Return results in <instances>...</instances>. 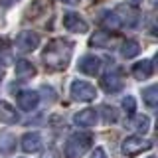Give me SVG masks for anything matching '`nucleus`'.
<instances>
[{
    "label": "nucleus",
    "instance_id": "nucleus-1",
    "mask_svg": "<svg viewBox=\"0 0 158 158\" xmlns=\"http://www.w3.org/2000/svg\"><path fill=\"white\" fill-rule=\"evenodd\" d=\"M71 52H73V44L69 42V40H53V42H49L48 48L44 49L42 57H44L46 67L53 69V71H59V69L67 67Z\"/></svg>",
    "mask_w": 158,
    "mask_h": 158
},
{
    "label": "nucleus",
    "instance_id": "nucleus-2",
    "mask_svg": "<svg viewBox=\"0 0 158 158\" xmlns=\"http://www.w3.org/2000/svg\"><path fill=\"white\" fill-rule=\"evenodd\" d=\"M93 144V135L89 132H75L67 138L65 146H63V154L65 158H79L91 148Z\"/></svg>",
    "mask_w": 158,
    "mask_h": 158
},
{
    "label": "nucleus",
    "instance_id": "nucleus-3",
    "mask_svg": "<svg viewBox=\"0 0 158 158\" xmlns=\"http://www.w3.org/2000/svg\"><path fill=\"white\" fill-rule=\"evenodd\" d=\"M95 95H97V91H95V87H93L91 83L81 81V79H77V81L71 83V97L75 99V101L87 103V101H93Z\"/></svg>",
    "mask_w": 158,
    "mask_h": 158
},
{
    "label": "nucleus",
    "instance_id": "nucleus-4",
    "mask_svg": "<svg viewBox=\"0 0 158 158\" xmlns=\"http://www.w3.org/2000/svg\"><path fill=\"white\" fill-rule=\"evenodd\" d=\"M40 46V36L36 32H32V30H26V32H20L16 36V48L20 49V52L24 53H30L34 52Z\"/></svg>",
    "mask_w": 158,
    "mask_h": 158
},
{
    "label": "nucleus",
    "instance_id": "nucleus-5",
    "mask_svg": "<svg viewBox=\"0 0 158 158\" xmlns=\"http://www.w3.org/2000/svg\"><path fill=\"white\" fill-rule=\"evenodd\" d=\"M152 144L150 140H146V138H140V136H128L125 142H123V154L127 156H135L138 152L142 150H148Z\"/></svg>",
    "mask_w": 158,
    "mask_h": 158
},
{
    "label": "nucleus",
    "instance_id": "nucleus-6",
    "mask_svg": "<svg viewBox=\"0 0 158 158\" xmlns=\"http://www.w3.org/2000/svg\"><path fill=\"white\" fill-rule=\"evenodd\" d=\"M101 87L105 89L107 93H117L123 89V75L118 69H113V71H107L105 75L101 77Z\"/></svg>",
    "mask_w": 158,
    "mask_h": 158
},
{
    "label": "nucleus",
    "instance_id": "nucleus-7",
    "mask_svg": "<svg viewBox=\"0 0 158 158\" xmlns=\"http://www.w3.org/2000/svg\"><path fill=\"white\" fill-rule=\"evenodd\" d=\"M16 101L22 111H34L40 105V93L32 91V89H26V91H20L16 95Z\"/></svg>",
    "mask_w": 158,
    "mask_h": 158
},
{
    "label": "nucleus",
    "instance_id": "nucleus-8",
    "mask_svg": "<svg viewBox=\"0 0 158 158\" xmlns=\"http://www.w3.org/2000/svg\"><path fill=\"white\" fill-rule=\"evenodd\" d=\"M63 26H65L69 32H73V34H85L89 30L87 22L79 16L77 12H67L65 16H63Z\"/></svg>",
    "mask_w": 158,
    "mask_h": 158
},
{
    "label": "nucleus",
    "instance_id": "nucleus-9",
    "mask_svg": "<svg viewBox=\"0 0 158 158\" xmlns=\"http://www.w3.org/2000/svg\"><path fill=\"white\" fill-rule=\"evenodd\" d=\"M97 111L95 109H83V111H79L75 113V117H73V123H75L77 127H95L97 125Z\"/></svg>",
    "mask_w": 158,
    "mask_h": 158
},
{
    "label": "nucleus",
    "instance_id": "nucleus-10",
    "mask_svg": "<svg viewBox=\"0 0 158 158\" xmlns=\"http://www.w3.org/2000/svg\"><path fill=\"white\" fill-rule=\"evenodd\" d=\"M79 71L85 73V75H95L99 73V69H101V59L95 57V56H83L79 59Z\"/></svg>",
    "mask_w": 158,
    "mask_h": 158
},
{
    "label": "nucleus",
    "instance_id": "nucleus-11",
    "mask_svg": "<svg viewBox=\"0 0 158 158\" xmlns=\"http://www.w3.org/2000/svg\"><path fill=\"white\" fill-rule=\"evenodd\" d=\"M0 123H4V125H16V123H20L18 111L6 101H0Z\"/></svg>",
    "mask_w": 158,
    "mask_h": 158
},
{
    "label": "nucleus",
    "instance_id": "nucleus-12",
    "mask_svg": "<svg viewBox=\"0 0 158 158\" xmlns=\"http://www.w3.org/2000/svg\"><path fill=\"white\" fill-rule=\"evenodd\" d=\"M154 73V65H152L150 59H142V61H136L135 65H132V75H135L136 79H148Z\"/></svg>",
    "mask_w": 158,
    "mask_h": 158
},
{
    "label": "nucleus",
    "instance_id": "nucleus-13",
    "mask_svg": "<svg viewBox=\"0 0 158 158\" xmlns=\"http://www.w3.org/2000/svg\"><path fill=\"white\" fill-rule=\"evenodd\" d=\"M22 148L26 152H38L42 148V136H40V132H26L22 136Z\"/></svg>",
    "mask_w": 158,
    "mask_h": 158
},
{
    "label": "nucleus",
    "instance_id": "nucleus-14",
    "mask_svg": "<svg viewBox=\"0 0 158 158\" xmlns=\"http://www.w3.org/2000/svg\"><path fill=\"white\" fill-rule=\"evenodd\" d=\"M34 75H36V67L32 65V61H28V59H20V61H16V77L30 79Z\"/></svg>",
    "mask_w": 158,
    "mask_h": 158
},
{
    "label": "nucleus",
    "instance_id": "nucleus-15",
    "mask_svg": "<svg viewBox=\"0 0 158 158\" xmlns=\"http://www.w3.org/2000/svg\"><path fill=\"white\" fill-rule=\"evenodd\" d=\"M128 128H132V131H136V132H146L148 128H150V118L144 117V115H138V117H132V118H128Z\"/></svg>",
    "mask_w": 158,
    "mask_h": 158
},
{
    "label": "nucleus",
    "instance_id": "nucleus-16",
    "mask_svg": "<svg viewBox=\"0 0 158 158\" xmlns=\"http://www.w3.org/2000/svg\"><path fill=\"white\" fill-rule=\"evenodd\" d=\"M16 148V138H14L10 132H4L0 135V154H10Z\"/></svg>",
    "mask_w": 158,
    "mask_h": 158
},
{
    "label": "nucleus",
    "instance_id": "nucleus-17",
    "mask_svg": "<svg viewBox=\"0 0 158 158\" xmlns=\"http://www.w3.org/2000/svg\"><path fill=\"white\" fill-rule=\"evenodd\" d=\"M138 52H140V46H138L135 40H127V42L121 46V56L127 57V59L128 57H135Z\"/></svg>",
    "mask_w": 158,
    "mask_h": 158
},
{
    "label": "nucleus",
    "instance_id": "nucleus-18",
    "mask_svg": "<svg viewBox=\"0 0 158 158\" xmlns=\"http://www.w3.org/2000/svg\"><path fill=\"white\" fill-rule=\"evenodd\" d=\"M101 22H103V26L113 28V30H117V28L123 26V22H121V18L117 16V12H105L101 16Z\"/></svg>",
    "mask_w": 158,
    "mask_h": 158
},
{
    "label": "nucleus",
    "instance_id": "nucleus-19",
    "mask_svg": "<svg viewBox=\"0 0 158 158\" xmlns=\"http://www.w3.org/2000/svg\"><path fill=\"white\" fill-rule=\"evenodd\" d=\"M142 99H144V103L148 107H156V103H158V87L156 85L146 87L144 91H142Z\"/></svg>",
    "mask_w": 158,
    "mask_h": 158
},
{
    "label": "nucleus",
    "instance_id": "nucleus-20",
    "mask_svg": "<svg viewBox=\"0 0 158 158\" xmlns=\"http://www.w3.org/2000/svg\"><path fill=\"white\" fill-rule=\"evenodd\" d=\"M111 36H109L107 32H95L91 36V46H97V48H107L111 46Z\"/></svg>",
    "mask_w": 158,
    "mask_h": 158
},
{
    "label": "nucleus",
    "instance_id": "nucleus-21",
    "mask_svg": "<svg viewBox=\"0 0 158 158\" xmlns=\"http://www.w3.org/2000/svg\"><path fill=\"white\" fill-rule=\"evenodd\" d=\"M101 113H103V117H105V121L107 123H115L117 121V111L113 107H109V105H105L101 109Z\"/></svg>",
    "mask_w": 158,
    "mask_h": 158
},
{
    "label": "nucleus",
    "instance_id": "nucleus-22",
    "mask_svg": "<svg viewBox=\"0 0 158 158\" xmlns=\"http://www.w3.org/2000/svg\"><path fill=\"white\" fill-rule=\"evenodd\" d=\"M123 109H125L127 113H131V115H132V113H135V109H136L135 99H132V97H125V99H123Z\"/></svg>",
    "mask_w": 158,
    "mask_h": 158
},
{
    "label": "nucleus",
    "instance_id": "nucleus-23",
    "mask_svg": "<svg viewBox=\"0 0 158 158\" xmlns=\"http://www.w3.org/2000/svg\"><path fill=\"white\" fill-rule=\"evenodd\" d=\"M89 158H107V152H105V148H101V146H99V148H95V150L91 152V156H89Z\"/></svg>",
    "mask_w": 158,
    "mask_h": 158
},
{
    "label": "nucleus",
    "instance_id": "nucleus-24",
    "mask_svg": "<svg viewBox=\"0 0 158 158\" xmlns=\"http://www.w3.org/2000/svg\"><path fill=\"white\" fill-rule=\"evenodd\" d=\"M44 158H56V156H53V152H49V154H46Z\"/></svg>",
    "mask_w": 158,
    "mask_h": 158
},
{
    "label": "nucleus",
    "instance_id": "nucleus-25",
    "mask_svg": "<svg viewBox=\"0 0 158 158\" xmlns=\"http://www.w3.org/2000/svg\"><path fill=\"white\" fill-rule=\"evenodd\" d=\"M2 77H4V69L0 67V79H2Z\"/></svg>",
    "mask_w": 158,
    "mask_h": 158
},
{
    "label": "nucleus",
    "instance_id": "nucleus-26",
    "mask_svg": "<svg viewBox=\"0 0 158 158\" xmlns=\"http://www.w3.org/2000/svg\"><path fill=\"white\" fill-rule=\"evenodd\" d=\"M148 158H154V156H148Z\"/></svg>",
    "mask_w": 158,
    "mask_h": 158
}]
</instances>
